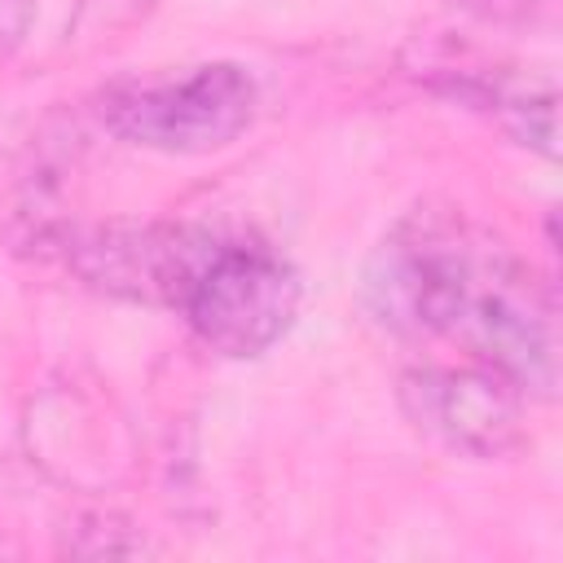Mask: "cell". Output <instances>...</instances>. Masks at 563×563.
Wrapping results in <instances>:
<instances>
[{"mask_svg":"<svg viewBox=\"0 0 563 563\" xmlns=\"http://www.w3.org/2000/svg\"><path fill=\"white\" fill-rule=\"evenodd\" d=\"M506 251L510 246L466 211L418 202L369 251L361 268V303L396 339H453Z\"/></svg>","mask_w":563,"mask_h":563,"instance_id":"obj_1","label":"cell"},{"mask_svg":"<svg viewBox=\"0 0 563 563\" xmlns=\"http://www.w3.org/2000/svg\"><path fill=\"white\" fill-rule=\"evenodd\" d=\"M176 312L229 361L264 356L299 312V273L264 242H216Z\"/></svg>","mask_w":563,"mask_h":563,"instance_id":"obj_2","label":"cell"},{"mask_svg":"<svg viewBox=\"0 0 563 563\" xmlns=\"http://www.w3.org/2000/svg\"><path fill=\"white\" fill-rule=\"evenodd\" d=\"M255 119V79L238 62H207L180 79L123 84L101 97V123L141 150L211 154Z\"/></svg>","mask_w":563,"mask_h":563,"instance_id":"obj_3","label":"cell"},{"mask_svg":"<svg viewBox=\"0 0 563 563\" xmlns=\"http://www.w3.org/2000/svg\"><path fill=\"white\" fill-rule=\"evenodd\" d=\"M528 396L497 369L471 365H418L400 374V409L431 444L453 457L493 462L510 457L528 440Z\"/></svg>","mask_w":563,"mask_h":563,"instance_id":"obj_4","label":"cell"},{"mask_svg":"<svg viewBox=\"0 0 563 563\" xmlns=\"http://www.w3.org/2000/svg\"><path fill=\"white\" fill-rule=\"evenodd\" d=\"M220 238L194 224H88L66 229L62 251L66 264L101 295L132 299V303H163L176 308L185 286L194 282L198 264Z\"/></svg>","mask_w":563,"mask_h":563,"instance_id":"obj_5","label":"cell"},{"mask_svg":"<svg viewBox=\"0 0 563 563\" xmlns=\"http://www.w3.org/2000/svg\"><path fill=\"white\" fill-rule=\"evenodd\" d=\"M158 0H79L75 9V35L88 40H110L119 31H128L132 22H141Z\"/></svg>","mask_w":563,"mask_h":563,"instance_id":"obj_6","label":"cell"},{"mask_svg":"<svg viewBox=\"0 0 563 563\" xmlns=\"http://www.w3.org/2000/svg\"><path fill=\"white\" fill-rule=\"evenodd\" d=\"M35 18V0H0V53H13Z\"/></svg>","mask_w":563,"mask_h":563,"instance_id":"obj_7","label":"cell"}]
</instances>
